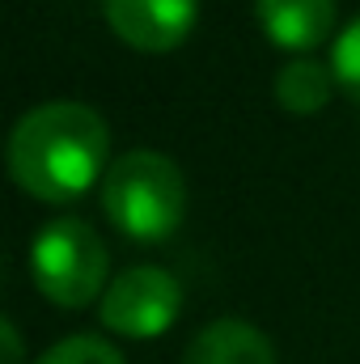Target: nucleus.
Here are the masks:
<instances>
[{
    "mask_svg": "<svg viewBox=\"0 0 360 364\" xmlns=\"http://www.w3.org/2000/svg\"><path fill=\"white\" fill-rule=\"evenodd\" d=\"M335 0H255V17L268 43L292 55H309L314 47H322L335 30Z\"/></svg>",
    "mask_w": 360,
    "mask_h": 364,
    "instance_id": "6",
    "label": "nucleus"
},
{
    "mask_svg": "<svg viewBox=\"0 0 360 364\" xmlns=\"http://www.w3.org/2000/svg\"><path fill=\"white\" fill-rule=\"evenodd\" d=\"M34 364H123L119 348L97 339V335H68L60 343H51Z\"/></svg>",
    "mask_w": 360,
    "mask_h": 364,
    "instance_id": "9",
    "label": "nucleus"
},
{
    "mask_svg": "<svg viewBox=\"0 0 360 364\" xmlns=\"http://www.w3.org/2000/svg\"><path fill=\"white\" fill-rule=\"evenodd\" d=\"M106 26L144 55L182 47L199 21V0H102Z\"/></svg>",
    "mask_w": 360,
    "mask_h": 364,
    "instance_id": "5",
    "label": "nucleus"
},
{
    "mask_svg": "<svg viewBox=\"0 0 360 364\" xmlns=\"http://www.w3.org/2000/svg\"><path fill=\"white\" fill-rule=\"evenodd\" d=\"M182 288L166 267H127L102 292V326L127 339H157L179 322Z\"/></svg>",
    "mask_w": 360,
    "mask_h": 364,
    "instance_id": "4",
    "label": "nucleus"
},
{
    "mask_svg": "<svg viewBox=\"0 0 360 364\" xmlns=\"http://www.w3.org/2000/svg\"><path fill=\"white\" fill-rule=\"evenodd\" d=\"M106 246L85 220L55 216L30 237V275L34 288L60 309H85L106 288Z\"/></svg>",
    "mask_w": 360,
    "mask_h": 364,
    "instance_id": "3",
    "label": "nucleus"
},
{
    "mask_svg": "<svg viewBox=\"0 0 360 364\" xmlns=\"http://www.w3.org/2000/svg\"><path fill=\"white\" fill-rule=\"evenodd\" d=\"M106 153L110 127L93 106L43 102L26 110L9 136V174L43 203H68L106 178Z\"/></svg>",
    "mask_w": 360,
    "mask_h": 364,
    "instance_id": "1",
    "label": "nucleus"
},
{
    "mask_svg": "<svg viewBox=\"0 0 360 364\" xmlns=\"http://www.w3.org/2000/svg\"><path fill=\"white\" fill-rule=\"evenodd\" d=\"M0 339H4L0 364H21L26 360V348H21V335H17V322H13V318H0Z\"/></svg>",
    "mask_w": 360,
    "mask_h": 364,
    "instance_id": "11",
    "label": "nucleus"
},
{
    "mask_svg": "<svg viewBox=\"0 0 360 364\" xmlns=\"http://www.w3.org/2000/svg\"><path fill=\"white\" fill-rule=\"evenodd\" d=\"M102 212L132 242H166L186 212L182 170L157 149L115 157L102 178Z\"/></svg>",
    "mask_w": 360,
    "mask_h": 364,
    "instance_id": "2",
    "label": "nucleus"
},
{
    "mask_svg": "<svg viewBox=\"0 0 360 364\" xmlns=\"http://www.w3.org/2000/svg\"><path fill=\"white\" fill-rule=\"evenodd\" d=\"M331 73H335L339 90L360 106V17H352L339 30V38L331 47Z\"/></svg>",
    "mask_w": 360,
    "mask_h": 364,
    "instance_id": "10",
    "label": "nucleus"
},
{
    "mask_svg": "<svg viewBox=\"0 0 360 364\" xmlns=\"http://www.w3.org/2000/svg\"><path fill=\"white\" fill-rule=\"evenodd\" d=\"M182 364H275V348L259 326L242 318H216L186 343Z\"/></svg>",
    "mask_w": 360,
    "mask_h": 364,
    "instance_id": "7",
    "label": "nucleus"
},
{
    "mask_svg": "<svg viewBox=\"0 0 360 364\" xmlns=\"http://www.w3.org/2000/svg\"><path fill=\"white\" fill-rule=\"evenodd\" d=\"M335 73L331 64H318L314 55H297L275 73V102L288 114H318L335 97Z\"/></svg>",
    "mask_w": 360,
    "mask_h": 364,
    "instance_id": "8",
    "label": "nucleus"
}]
</instances>
